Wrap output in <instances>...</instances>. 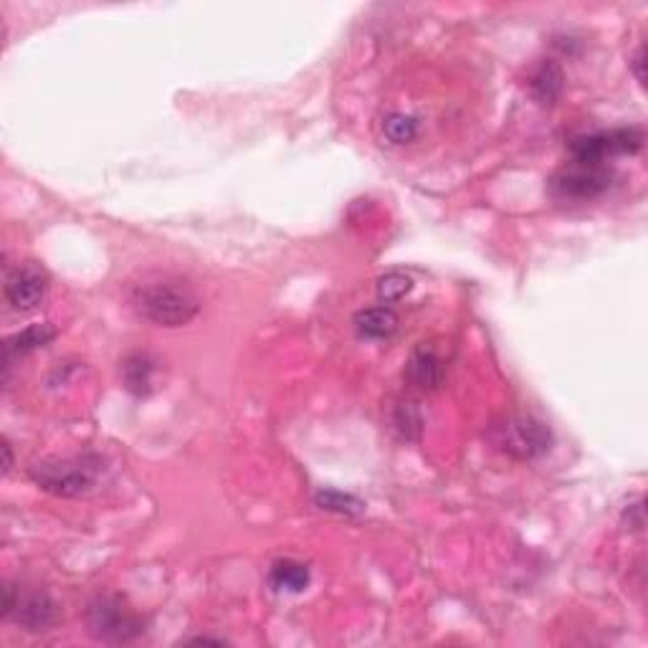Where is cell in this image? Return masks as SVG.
<instances>
[{
	"instance_id": "7a4b0ae2",
	"label": "cell",
	"mask_w": 648,
	"mask_h": 648,
	"mask_svg": "<svg viewBox=\"0 0 648 648\" xmlns=\"http://www.w3.org/2000/svg\"><path fill=\"white\" fill-rule=\"evenodd\" d=\"M486 441L512 459L532 461L550 451L552 433L532 416H507L486 428Z\"/></svg>"
},
{
	"instance_id": "2e32d148",
	"label": "cell",
	"mask_w": 648,
	"mask_h": 648,
	"mask_svg": "<svg viewBox=\"0 0 648 648\" xmlns=\"http://www.w3.org/2000/svg\"><path fill=\"white\" fill-rule=\"evenodd\" d=\"M317 504L322 509H327V512H337V514H347V517H352V514H360L362 512V502L357 497H352V494H342V492H335V489H327V492H317Z\"/></svg>"
},
{
	"instance_id": "ac0fdd59",
	"label": "cell",
	"mask_w": 648,
	"mask_h": 648,
	"mask_svg": "<svg viewBox=\"0 0 648 648\" xmlns=\"http://www.w3.org/2000/svg\"><path fill=\"white\" fill-rule=\"evenodd\" d=\"M393 426H395V431L400 433V438H405V441H413V438H418V433H421V416H418L416 405L400 403L398 408H395Z\"/></svg>"
},
{
	"instance_id": "ffe728a7",
	"label": "cell",
	"mask_w": 648,
	"mask_h": 648,
	"mask_svg": "<svg viewBox=\"0 0 648 648\" xmlns=\"http://www.w3.org/2000/svg\"><path fill=\"white\" fill-rule=\"evenodd\" d=\"M3 456H6V461H3V471H11V466H13V456H11V443L8 441H3Z\"/></svg>"
},
{
	"instance_id": "7c38bea8",
	"label": "cell",
	"mask_w": 648,
	"mask_h": 648,
	"mask_svg": "<svg viewBox=\"0 0 648 648\" xmlns=\"http://www.w3.org/2000/svg\"><path fill=\"white\" fill-rule=\"evenodd\" d=\"M157 362L147 352H135L122 362V380L125 388L135 395H150L155 390Z\"/></svg>"
},
{
	"instance_id": "4fadbf2b",
	"label": "cell",
	"mask_w": 648,
	"mask_h": 648,
	"mask_svg": "<svg viewBox=\"0 0 648 648\" xmlns=\"http://www.w3.org/2000/svg\"><path fill=\"white\" fill-rule=\"evenodd\" d=\"M562 87H565V76H562V69L555 64V61H542L530 76V92L542 107H550L560 99Z\"/></svg>"
},
{
	"instance_id": "8992f818",
	"label": "cell",
	"mask_w": 648,
	"mask_h": 648,
	"mask_svg": "<svg viewBox=\"0 0 648 648\" xmlns=\"http://www.w3.org/2000/svg\"><path fill=\"white\" fill-rule=\"evenodd\" d=\"M643 147V132L638 127H621L611 132H593L580 135L570 142L573 162H588V165H605L608 157L636 155Z\"/></svg>"
},
{
	"instance_id": "5b68a950",
	"label": "cell",
	"mask_w": 648,
	"mask_h": 648,
	"mask_svg": "<svg viewBox=\"0 0 648 648\" xmlns=\"http://www.w3.org/2000/svg\"><path fill=\"white\" fill-rule=\"evenodd\" d=\"M613 170L608 165H588V162H573L552 175L550 193L557 200L583 203L603 195L613 185Z\"/></svg>"
},
{
	"instance_id": "9a60e30c",
	"label": "cell",
	"mask_w": 648,
	"mask_h": 648,
	"mask_svg": "<svg viewBox=\"0 0 648 648\" xmlns=\"http://www.w3.org/2000/svg\"><path fill=\"white\" fill-rule=\"evenodd\" d=\"M380 132L393 145H405V142L416 140L418 119L403 112H388L383 117V122H380Z\"/></svg>"
},
{
	"instance_id": "ba28073f",
	"label": "cell",
	"mask_w": 648,
	"mask_h": 648,
	"mask_svg": "<svg viewBox=\"0 0 648 648\" xmlns=\"http://www.w3.org/2000/svg\"><path fill=\"white\" fill-rule=\"evenodd\" d=\"M49 292V274L38 264L16 266L6 279V299L16 312H31Z\"/></svg>"
},
{
	"instance_id": "6da1fadb",
	"label": "cell",
	"mask_w": 648,
	"mask_h": 648,
	"mask_svg": "<svg viewBox=\"0 0 648 648\" xmlns=\"http://www.w3.org/2000/svg\"><path fill=\"white\" fill-rule=\"evenodd\" d=\"M135 307L142 317L160 327H180L198 314L200 302L190 287L165 279L142 287L135 297Z\"/></svg>"
},
{
	"instance_id": "52a82bcc",
	"label": "cell",
	"mask_w": 648,
	"mask_h": 648,
	"mask_svg": "<svg viewBox=\"0 0 648 648\" xmlns=\"http://www.w3.org/2000/svg\"><path fill=\"white\" fill-rule=\"evenodd\" d=\"M3 616L21 623V628H26V631L41 633L49 631L56 623V603L46 593H38V590L21 593L11 583H6V588H3Z\"/></svg>"
},
{
	"instance_id": "8fae6325",
	"label": "cell",
	"mask_w": 648,
	"mask_h": 648,
	"mask_svg": "<svg viewBox=\"0 0 648 648\" xmlns=\"http://www.w3.org/2000/svg\"><path fill=\"white\" fill-rule=\"evenodd\" d=\"M352 324L362 340H388L398 330V314L388 307H370L357 312Z\"/></svg>"
},
{
	"instance_id": "e0dca14e",
	"label": "cell",
	"mask_w": 648,
	"mask_h": 648,
	"mask_svg": "<svg viewBox=\"0 0 648 648\" xmlns=\"http://www.w3.org/2000/svg\"><path fill=\"white\" fill-rule=\"evenodd\" d=\"M413 281L408 279L405 274H400V271H390V274L380 276L378 279V297L383 299L385 304L390 302H398V299H403L405 294L411 292Z\"/></svg>"
},
{
	"instance_id": "277c9868",
	"label": "cell",
	"mask_w": 648,
	"mask_h": 648,
	"mask_svg": "<svg viewBox=\"0 0 648 648\" xmlns=\"http://www.w3.org/2000/svg\"><path fill=\"white\" fill-rule=\"evenodd\" d=\"M89 633L99 641L127 643L145 631V621L119 595H99L87 608Z\"/></svg>"
},
{
	"instance_id": "5bb4252c",
	"label": "cell",
	"mask_w": 648,
	"mask_h": 648,
	"mask_svg": "<svg viewBox=\"0 0 648 648\" xmlns=\"http://www.w3.org/2000/svg\"><path fill=\"white\" fill-rule=\"evenodd\" d=\"M269 583L274 590L284 593H302L309 585V567L297 560H279L274 562L269 575Z\"/></svg>"
},
{
	"instance_id": "3957f363",
	"label": "cell",
	"mask_w": 648,
	"mask_h": 648,
	"mask_svg": "<svg viewBox=\"0 0 648 648\" xmlns=\"http://www.w3.org/2000/svg\"><path fill=\"white\" fill-rule=\"evenodd\" d=\"M99 459L79 456V459H44L31 466V479L41 489L56 497H81L97 481Z\"/></svg>"
},
{
	"instance_id": "d6986e66",
	"label": "cell",
	"mask_w": 648,
	"mask_h": 648,
	"mask_svg": "<svg viewBox=\"0 0 648 648\" xmlns=\"http://www.w3.org/2000/svg\"><path fill=\"white\" fill-rule=\"evenodd\" d=\"M631 66H633V74H636V79L643 84V81H646V74H643V46H638L636 49V56H633Z\"/></svg>"
},
{
	"instance_id": "9c48e42d",
	"label": "cell",
	"mask_w": 648,
	"mask_h": 648,
	"mask_svg": "<svg viewBox=\"0 0 648 648\" xmlns=\"http://www.w3.org/2000/svg\"><path fill=\"white\" fill-rule=\"evenodd\" d=\"M443 378L441 357L431 347L421 345L413 350L411 360L405 365V380L418 390H436Z\"/></svg>"
},
{
	"instance_id": "30bf717a",
	"label": "cell",
	"mask_w": 648,
	"mask_h": 648,
	"mask_svg": "<svg viewBox=\"0 0 648 648\" xmlns=\"http://www.w3.org/2000/svg\"><path fill=\"white\" fill-rule=\"evenodd\" d=\"M56 337V330L51 324H33V327H26L23 332H16L13 337H8L6 345H3V365H6V378L11 373V365L16 357L28 355V352L38 350V347L49 345Z\"/></svg>"
}]
</instances>
